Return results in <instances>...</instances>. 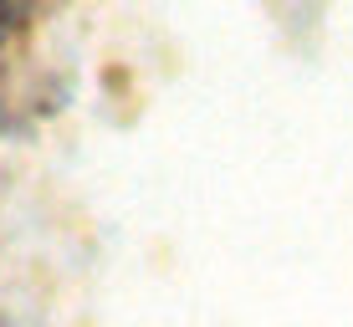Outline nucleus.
Here are the masks:
<instances>
[{"label": "nucleus", "instance_id": "obj_1", "mask_svg": "<svg viewBox=\"0 0 353 327\" xmlns=\"http://www.w3.org/2000/svg\"><path fill=\"white\" fill-rule=\"evenodd\" d=\"M21 6H26V0H0V31H6V26H10V21H16V16H21Z\"/></svg>", "mask_w": 353, "mask_h": 327}]
</instances>
